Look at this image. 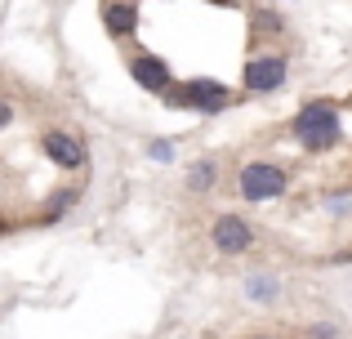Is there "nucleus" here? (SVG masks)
Segmentation results:
<instances>
[{"label":"nucleus","instance_id":"nucleus-1","mask_svg":"<svg viewBox=\"0 0 352 339\" xmlns=\"http://www.w3.org/2000/svg\"><path fill=\"white\" fill-rule=\"evenodd\" d=\"M290 139L303 152H330L344 143V125H339V103L335 98H308L299 112L290 116Z\"/></svg>","mask_w":352,"mask_h":339},{"label":"nucleus","instance_id":"nucleus-2","mask_svg":"<svg viewBox=\"0 0 352 339\" xmlns=\"http://www.w3.org/2000/svg\"><path fill=\"white\" fill-rule=\"evenodd\" d=\"M161 103L170 107V112L219 116V112H228V107H236L241 98L223 85V80H214V76H188V80H170V89L161 94Z\"/></svg>","mask_w":352,"mask_h":339},{"label":"nucleus","instance_id":"nucleus-3","mask_svg":"<svg viewBox=\"0 0 352 339\" xmlns=\"http://www.w3.org/2000/svg\"><path fill=\"white\" fill-rule=\"evenodd\" d=\"M285 188H290V170L276 166V161H250V166L236 174V192L250 201V206L281 197Z\"/></svg>","mask_w":352,"mask_h":339},{"label":"nucleus","instance_id":"nucleus-4","mask_svg":"<svg viewBox=\"0 0 352 339\" xmlns=\"http://www.w3.org/2000/svg\"><path fill=\"white\" fill-rule=\"evenodd\" d=\"M290 80V63L285 54H254L241 67V94H276Z\"/></svg>","mask_w":352,"mask_h":339},{"label":"nucleus","instance_id":"nucleus-5","mask_svg":"<svg viewBox=\"0 0 352 339\" xmlns=\"http://www.w3.org/2000/svg\"><path fill=\"white\" fill-rule=\"evenodd\" d=\"M41 152H45V161L58 166V170H80L89 161L85 143H80L76 134H67V130H45L41 134Z\"/></svg>","mask_w":352,"mask_h":339},{"label":"nucleus","instance_id":"nucleus-6","mask_svg":"<svg viewBox=\"0 0 352 339\" xmlns=\"http://www.w3.org/2000/svg\"><path fill=\"white\" fill-rule=\"evenodd\" d=\"M129 76H134V85L147 89V94H165L170 80H174V72H170V63H165L161 54L138 50V54H129Z\"/></svg>","mask_w":352,"mask_h":339},{"label":"nucleus","instance_id":"nucleus-7","mask_svg":"<svg viewBox=\"0 0 352 339\" xmlns=\"http://www.w3.org/2000/svg\"><path fill=\"white\" fill-rule=\"evenodd\" d=\"M210 241H214L219 254H245L250 245H254V228L241 215H219L214 228H210Z\"/></svg>","mask_w":352,"mask_h":339},{"label":"nucleus","instance_id":"nucleus-8","mask_svg":"<svg viewBox=\"0 0 352 339\" xmlns=\"http://www.w3.org/2000/svg\"><path fill=\"white\" fill-rule=\"evenodd\" d=\"M98 18H103V27H107L112 41H129V36L138 32V18H143V14H138L134 0H103Z\"/></svg>","mask_w":352,"mask_h":339},{"label":"nucleus","instance_id":"nucleus-9","mask_svg":"<svg viewBox=\"0 0 352 339\" xmlns=\"http://www.w3.org/2000/svg\"><path fill=\"white\" fill-rule=\"evenodd\" d=\"M188 188L192 192H210V188H219V166L210 157H201L197 166L188 170Z\"/></svg>","mask_w":352,"mask_h":339},{"label":"nucleus","instance_id":"nucleus-10","mask_svg":"<svg viewBox=\"0 0 352 339\" xmlns=\"http://www.w3.org/2000/svg\"><path fill=\"white\" fill-rule=\"evenodd\" d=\"M245 295H250V299H263V304H267V299L281 295V281H272L267 272H258V277H250V281H245Z\"/></svg>","mask_w":352,"mask_h":339},{"label":"nucleus","instance_id":"nucleus-11","mask_svg":"<svg viewBox=\"0 0 352 339\" xmlns=\"http://www.w3.org/2000/svg\"><path fill=\"white\" fill-rule=\"evenodd\" d=\"M254 32L281 36V32H285V23H281V18H276V14H263V9H258V14H254Z\"/></svg>","mask_w":352,"mask_h":339},{"label":"nucleus","instance_id":"nucleus-12","mask_svg":"<svg viewBox=\"0 0 352 339\" xmlns=\"http://www.w3.org/2000/svg\"><path fill=\"white\" fill-rule=\"evenodd\" d=\"M147 157H152V161H161V166H170V161H174V143H165V139H156V143H152V148H147Z\"/></svg>","mask_w":352,"mask_h":339},{"label":"nucleus","instance_id":"nucleus-13","mask_svg":"<svg viewBox=\"0 0 352 339\" xmlns=\"http://www.w3.org/2000/svg\"><path fill=\"white\" fill-rule=\"evenodd\" d=\"M9 121H14V107H9V98H0V130H5Z\"/></svg>","mask_w":352,"mask_h":339},{"label":"nucleus","instance_id":"nucleus-14","mask_svg":"<svg viewBox=\"0 0 352 339\" xmlns=\"http://www.w3.org/2000/svg\"><path fill=\"white\" fill-rule=\"evenodd\" d=\"M312 339H335V326H312Z\"/></svg>","mask_w":352,"mask_h":339},{"label":"nucleus","instance_id":"nucleus-15","mask_svg":"<svg viewBox=\"0 0 352 339\" xmlns=\"http://www.w3.org/2000/svg\"><path fill=\"white\" fill-rule=\"evenodd\" d=\"M210 5H223V9H232V5H236V0H210Z\"/></svg>","mask_w":352,"mask_h":339},{"label":"nucleus","instance_id":"nucleus-16","mask_svg":"<svg viewBox=\"0 0 352 339\" xmlns=\"http://www.w3.org/2000/svg\"><path fill=\"white\" fill-rule=\"evenodd\" d=\"M258 339H267V335H258Z\"/></svg>","mask_w":352,"mask_h":339}]
</instances>
